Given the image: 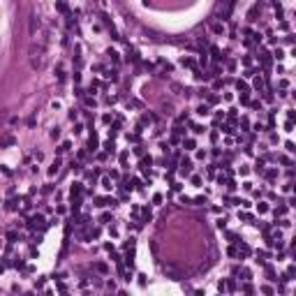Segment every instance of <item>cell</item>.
<instances>
[{"label": "cell", "mask_w": 296, "mask_h": 296, "mask_svg": "<svg viewBox=\"0 0 296 296\" xmlns=\"http://www.w3.org/2000/svg\"><path fill=\"white\" fill-rule=\"evenodd\" d=\"M181 174H183V176H190L192 174V162L187 158H183V162H181Z\"/></svg>", "instance_id": "6da1fadb"}, {"label": "cell", "mask_w": 296, "mask_h": 296, "mask_svg": "<svg viewBox=\"0 0 296 296\" xmlns=\"http://www.w3.org/2000/svg\"><path fill=\"white\" fill-rule=\"evenodd\" d=\"M60 171V160H53L51 164H49V176H56Z\"/></svg>", "instance_id": "7a4b0ae2"}, {"label": "cell", "mask_w": 296, "mask_h": 296, "mask_svg": "<svg viewBox=\"0 0 296 296\" xmlns=\"http://www.w3.org/2000/svg\"><path fill=\"white\" fill-rule=\"evenodd\" d=\"M37 28H40V16H30V35H35Z\"/></svg>", "instance_id": "3957f363"}, {"label": "cell", "mask_w": 296, "mask_h": 296, "mask_svg": "<svg viewBox=\"0 0 296 296\" xmlns=\"http://www.w3.org/2000/svg\"><path fill=\"white\" fill-rule=\"evenodd\" d=\"M208 113H211L208 104H199V106H197V116H208Z\"/></svg>", "instance_id": "277c9868"}, {"label": "cell", "mask_w": 296, "mask_h": 296, "mask_svg": "<svg viewBox=\"0 0 296 296\" xmlns=\"http://www.w3.org/2000/svg\"><path fill=\"white\" fill-rule=\"evenodd\" d=\"M183 148H185V151H192V148H197L194 139H183Z\"/></svg>", "instance_id": "5b68a950"}, {"label": "cell", "mask_w": 296, "mask_h": 296, "mask_svg": "<svg viewBox=\"0 0 296 296\" xmlns=\"http://www.w3.org/2000/svg\"><path fill=\"white\" fill-rule=\"evenodd\" d=\"M102 187H104V190H111V178H109V176L102 178Z\"/></svg>", "instance_id": "8992f818"}, {"label": "cell", "mask_w": 296, "mask_h": 296, "mask_svg": "<svg viewBox=\"0 0 296 296\" xmlns=\"http://www.w3.org/2000/svg\"><path fill=\"white\" fill-rule=\"evenodd\" d=\"M0 146H14V137H5L0 141Z\"/></svg>", "instance_id": "52a82bcc"}, {"label": "cell", "mask_w": 296, "mask_h": 296, "mask_svg": "<svg viewBox=\"0 0 296 296\" xmlns=\"http://www.w3.org/2000/svg\"><path fill=\"white\" fill-rule=\"evenodd\" d=\"M109 220H111V215H109V213L99 215V224H109Z\"/></svg>", "instance_id": "ba28073f"}, {"label": "cell", "mask_w": 296, "mask_h": 296, "mask_svg": "<svg viewBox=\"0 0 296 296\" xmlns=\"http://www.w3.org/2000/svg\"><path fill=\"white\" fill-rule=\"evenodd\" d=\"M257 211H259V213H266V211H268V204H266V201H262V204L257 206Z\"/></svg>", "instance_id": "9c48e42d"}, {"label": "cell", "mask_w": 296, "mask_h": 296, "mask_svg": "<svg viewBox=\"0 0 296 296\" xmlns=\"http://www.w3.org/2000/svg\"><path fill=\"white\" fill-rule=\"evenodd\" d=\"M236 88H238V93H248V86H245L243 81H238V83H236Z\"/></svg>", "instance_id": "30bf717a"}, {"label": "cell", "mask_w": 296, "mask_h": 296, "mask_svg": "<svg viewBox=\"0 0 296 296\" xmlns=\"http://www.w3.org/2000/svg\"><path fill=\"white\" fill-rule=\"evenodd\" d=\"M192 130H194V134H201V132H206V127L204 125H194Z\"/></svg>", "instance_id": "8fae6325"}, {"label": "cell", "mask_w": 296, "mask_h": 296, "mask_svg": "<svg viewBox=\"0 0 296 296\" xmlns=\"http://www.w3.org/2000/svg\"><path fill=\"white\" fill-rule=\"evenodd\" d=\"M248 171H250V169H248V164H241V167H238V174H243V176L248 174Z\"/></svg>", "instance_id": "7c38bea8"}, {"label": "cell", "mask_w": 296, "mask_h": 296, "mask_svg": "<svg viewBox=\"0 0 296 296\" xmlns=\"http://www.w3.org/2000/svg\"><path fill=\"white\" fill-rule=\"evenodd\" d=\"M282 58H285V51H282V49H278V51H275V60H282Z\"/></svg>", "instance_id": "4fadbf2b"}, {"label": "cell", "mask_w": 296, "mask_h": 296, "mask_svg": "<svg viewBox=\"0 0 296 296\" xmlns=\"http://www.w3.org/2000/svg\"><path fill=\"white\" fill-rule=\"evenodd\" d=\"M224 224H227V220H224V217H220V220H217V227H220V229H224Z\"/></svg>", "instance_id": "5bb4252c"}, {"label": "cell", "mask_w": 296, "mask_h": 296, "mask_svg": "<svg viewBox=\"0 0 296 296\" xmlns=\"http://www.w3.org/2000/svg\"><path fill=\"white\" fill-rule=\"evenodd\" d=\"M58 137H60V130H58V127H56V130L51 132V139H58Z\"/></svg>", "instance_id": "9a60e30c"}]
</instances>
